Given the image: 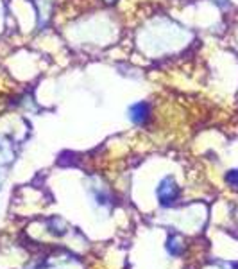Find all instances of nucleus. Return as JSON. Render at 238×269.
Segmentation results:
<instances>
[{
    "label": "nucleus",
    "instance_id": "f03ea898",
    "mask_svg": "<svg viewBox=\"0 0 238 269\" xmlns=\"http://www.w3.org/2000/svg\"><path fill=\"white\" fill-rule=\"evenodd\" d=\"M127 117L136 126H147L153 119V106L147 101H136V103L129 104Z\"/></svg>",
    "mask_w": 238,
    "mask_h": 269
},
{
    "label": "nucleus",
    "instance_id": "7ed1b4c3",
    "mask_svg": "<svg viewBox=\"0 0 238 269\" xmlns=\"http://www.w3.org/2000/svg\"><path fill=\"white\" fill-rule=\"evenodd\" d=\"M167 249H168V253L172 255V257H179L181 251H183V248H181L179 241H177L176 237H170L167 242Z\"/></svg>",
    "mask_w": 238,
    "mask_h": 269
},
{
    "label": "nucleus",
    "instance_id": "20e7f679",
    "mask_svg": "<svg viewBox=\"0 0 238 269\" xmlns=\"http://www.w3.org/2000/svg\"><path fill=\"white\" fill-rule=\"evenodd\" d=\"M226 182H227V185H231V187H238V169L227 170Z\"/></svg>",
    "mask_w": 238,
    "mask_h": 269
},
{
    "label": "nucleus",
    "instance_id": "39448f33",
    "mask_svg": "<svg viewBox=\"0 0 238 269\" xmlns=\"http://www.w3.org/2000/svg\"><path fill=\"white\" fill-rule=\"evenodd\" d=\"M215 2H219V4H226V0H215Z\"/></svg>",
    "mask_w": 238,
    "mask_h": 269
},
{
    "label": "nucleus",
    "instance_id": "f257e3e1",
    "mask_svg": "<svg viewBox=\"0 0 238 269\" xmlns=\"http://www.w3.org/2000/svg\"><path fill=\"white\" fill-rule=\"evenodd\" d=\"M156 196H158V201H160L161 206L176 205V201L181 196V190H179V187H177L176 180L172 178V176H165V178L160 182V185H158Z\"/></svg>",
    "mask_w": 238,
    "mask_h": 269
}]
</instances>
